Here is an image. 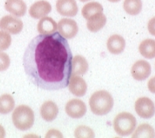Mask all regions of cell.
<instances>
[{
    "instance_id": "cell-17",
    "label": "cell",
    "mask_w": 155,
    "mask_h": 138,
    "mask_svg": "<svg viewBox=\"0 0 155 138\" xmlns=\"http://www.w3.org/2000/svg\"><path fill=\"white\" fill-rule=\"evenodd\" d=\"M89 69L86 59L81 55H77L72 58V75L82 76L87 72Z\"/></svg>"
},
{
    "instance_id": "cell-4",
    "label": "cell",
    "mask_w": 155,
    "mask_h": 138,
    "mask_svg": "<svg viewBox=\"0 0 155 138\" xmlns=\"http://www.w3.org/2000/svg\"><path fill=\"white\" fill-rule=\"evenodd\" d=\"M136 119L129 112L119 113L114 119V129L119 136H128L134 132Z\"/></svg>"
},
{
    "instance_id": "cell-23",
    "label": "cell",
    "mask_w": 155,
    "mask_h": 138,
    "mask_svg": "<svg viewBox=\"0 0 155 138\" xmlns=\"http://www.w3.org/2000/svg\"><path fill=\"white\" fill-rule=\"evenodd\" d=\"M154 129L149 124H141L133 134V138H154Z\"/></svg>"
},
{
    "instance_id": "cell-16",
    "label": "cell",
    "mask_w": 155,
    "mask_h": 138,
    "mask_svg": "<svg viewBox=\"0 0 155 138\" xmlns=\"http://www.w3.org/2000/svg\"><path fill=\"white\" fill-rule=\"evenodd\" d=\"M57 24L56 21L49 17H44L40 19L38 23L37 30L42 35L52 34L57 32Z\"/></svg>"
},
{
    "instance_id": "cell-30",
    "label": "cell",
    "mask_w": 155,
    "mask_h": 138,
    "mask_svg": "<svg viewBox=\"0 0 155 138\" xmlns=\"http://www.w3.org/2000/svg\"><path fill=\"white\" fill-rule=\"evenodd\" d=\"M5 136H6V131H5V129L3 128L2 126L0 125V138H3Z\"/></svg>"
},
{
    "instance_id": "cell-2",
    "label": "cell",
    "mask_w": 155,
    "mask_h": 138,
    "mask_svg": "<svg viewBox=\"0 0 155 138\" xmlns=\"http://www.w3.org/2000/svg\"><path fill=\"white\" fill-rule=\"evenodd\" d=\"M89 107L93 114L97 116H104L111 111L114 100L110 93L106 90L95 92L89 99Z\"/></svg>"
},
{
    "instance_id": "cell-5",
    "label": "cell",
    "mask_w": 155,
    "mask_h": 138,
    "mask_svg": "<svg viewBox=\"0 0 155 138\" xmlns=\"http://www.w3.org/2000/svg\"><path fill=\"white\" fill-rule=\"evenodd\" d=\"M135 110L139 116L143 119H150L155 114L153 102L148 97H140L135 103Z\"/></svg>"
},
{
    "instance_id": "cell-14",
    "label": "cell",
    "mask_w": 155,
    "mask_h": 138,
    "mask_svg": "<svg viewBox=\"0 0 155 138\" xmlns=\"http://www.w3.org/2000/svg\"><path fill=\"white\" fill-rule=\"evenodd\" d=\"M5 9L15 17H21L26 13L27 6L24 0H6Z\"/></svg>"
},
{
    "instance_id": "cell-28",
    "label": "cell",
    "mask_w": 155,
    "mask_h": 138,
    "mask_svg": "<svg viewBox=\"0 0 155 138\" xmlns=\"http://www.w3.org/2000/svg\"><path fill=\"white\" fill-rule=\"evenodd\" d=\"M147 28L150 33L152 35L155 36V17L150 20L149 22H148Z\"/></svg>"
},
{
    "instance_id": "cell-21",
    "label": "cell",
    "mask_w": 155,
    "mask_h": 138,
    "mask_svg": "<svg viewBox=\"0 0 155 138\" xmlns=\"http://www.w3.org/2000/svg\"><path fill=\"white\" fill-rule=\"evenodd\" d=\"M143 7L142 0H125L123 8L129 15H137L141 12Z\"/></svg>"
},
{
    "instance_id": "cell-1",
    "label": "cell",
    "mask_w": 155,
    "mask_h": 138,
    "mask_svg": "<svg viewBox=\"0 0 155 138\" xmlns=\"http://www.w3.org/2000/svg\"><path fill=\"white\" fill-rule=\"evenodd\" d=\"M72 58L67 39L54 32L35 36L25 50L23 64L34 85L46 90H58L68 86Z\"/></svg>"
},
{
    "instance_id": "cell-32",
    "label": "cell",
    "mask_w": 155,
    "mask_h": 138,
    "mask_svg": "<svg viewBox=\"0 0 155 138\" xmlns=\"http://www.w3.org/2000/svg\"><path fill=\"white\" fill-rule=\"evenodd\" d=\"M80 1L82 2H88V1H90V0H80Z\"/></svg>"
},
{
    "instance_id": "cell-20",
    "label": "cell",
    "mask_w": 155,
    "mask_h": 138,
    "mask_svg": "<svg viewBox=\"0 0 155 138\" xmlns=\"http://www.w3.org/2000/svg\"><path fill=\"white\" fill-rule=\"evenodd\" d=\"M103 11H104V8L101 4L97 2H91L85 4L82 7L81 13L85 19L89 20L96 14L102 13Z\"/></svg>"
},
{
    "instance_id": "cell-19",
    "label": "cell",
    "mask_w": 155,
    "mask_h": 138,
    "mask_svg": "<svg viewBox=\"0 0 155 138\" xmlns=\"http://www.w3.org/2000/svg\"><path fill=\"white\" fill-rule=\"evenodd\" d=\"M140 54L147 59L155 57V40L151 39L143 40L139 46Z\"/></svg>"
},
{
    "instance_id": "cell-25",
    "label": "cell",
    "mask_w": 155,
    "mask_h": 138,
    "mask_svg": "<svg viewBox=\"0 0 155 138\" xmlns=\"http://www.w3.org/2000/svg\"><path fill=\"white\" fill-rule=\"evenodd\" d=\"M12 39L10 33L5 31H0V51L6 50L11 45Z\"/></svg>"
},
{
    "instance_id": "cell-13",
    "label": "cell",
    "mask_w": 155,
    "mask_h": 138,
    "mask_svg": "<svg viewBox=\"0 0 155 138\" xmlns=\"http://www.w3.org/2000/svg\"><path fill=\"white\" fill-rule=\"evenodd\" d=\"M59 113V109L56 103L52 100H47L44 102L40 108V114L45 121L52 122L57 118Z\"/></svg>"
},
{
    "instance_id": "cell-18",
    "label": "cell",
    "mask_w": 155,
    "mask_h": 138,
    "mask_svg": "<svg viewBox=\"0 0 155 138\" xmlns=\"http://www.w3.org/2000/svg\"><path fill=\"white\" fill-rule=\"evenodd\" d=\"M107 18L104 13H100L96 14L87 20V29L92 32H97L102 29L106 25Z\"/></svg>"
},
{
    "instance_id": "cell-24",
    "label": "cell",
    "mask_w": 155,
    "mask_h": 138,
    "mask_svg": "<svg viewBox=\"0 0 155 138\" xmlns=\"http://www.w3.org/2000/svg\"><path fill=\"white\" fill-rule=\"evenodd\" d=\"M74 136L76 138H93L95 134L91 128L85 126H79L74 131Z\"/></svg>"
},
{
    "instance_id": "cell-10",
    "label": "cell",
    "mask_w": 155,
    "mask_h": 138,
    "mask_svg": "<svg viewBox=\"0 0 155 138\" xmlns=\"http://www.w3.org/2000/svg\"><path fill=\"white\" fill-rule=\"evenodd\" d=\"M52 10L51 4L45 0H39L31 6L29 14L35 19H41L48 15Z\"/></svg>"
},
{
    "instance_id": "cell-27",
    "label": "cell",
    "mask_w": 155,
    "mask_h": 138,
    "mask_svg": "<svg viewBox=\"0 0 155 138\" xmlns=\"http://www.w3.org/2000/svg\"><path fill=\"white\" fill-rule=\"evenodd\" d=\"M63 138V135L57 130H50L45 135V138Z\"/></svg>"
},
{
    "instance_id": "cell-31",
    "label": "cell",
    "mask_w": 155,
    "mask_h": 138,
    "mask_svg": "<svg viewBox=\"0 0 155 138\" xmlns=\"http://www.w3.org/2000/svg\"><path fill=\"white\" fill-rule=\"evenodd\" d=\"M108 1H110L111 2H119L120 0H108Z\"/></svg>"
},
{
    "instance_id": "cell-12",
    "label": "cell",
    "mask_w": 155,
    "mask_h": 138,
    "mask_svg": "<svg viewBox=\"0 0 155 138\" xmlns=\"http://www.w3.org/2000/svg\"><path fill=\"white\" fill-rule=\"evenodd\" d=\"M69 90L76 96H83L87 91V84L81 77L76 75H71L68 83Z\"/></svg>"
},
{
    "instance_id": "cell-26",
    "label": "cell",
    "mask_w": 155,
    "mask_h": 138,
    "mask_svg": "<svg viewBox=\"0 0 155 138\" xmlns=\"http://www.w3.org/2000/svg\"><path fill=\"white\" fill-rule=\"evenodd\" d=\"M10 64V59L7 53L0 51V72H3L8 69Z\"/></svg>"
},
{
    "instance_id": "cell-29",
    "label": "cell",
    "mask_w": 155,
    "mask_h": 138,
    "mask_svg": "<svg viewBox=\"0 0 155 138\" xmlns=\"http://www.w3.org/2000/svg\"><path fill=\"white\" fill-rule=\"evenodd\" d=\"M148 89L151 93H155V76L149 80L147 84Z\"/></svg>"
},
{
    "instance_id": "cell-9",
    "label": "cell",
    "mask_w": 155,
    "mask_h": 138,
    "mask_svg": "<svg viewBox=\"0 0 155 138\" xmlns=\"http://www.w3.org/2000/svg\"><path fill=\"white\" fill-rule=\"evenodd\" d=\"M151 73V67L147 61L140 60L136 61L132 67L131 74L133 79L137 81H143L147 79Z\"/></svg>"
},
{
    "instance_id": "cell-8",
    "label": "cell",
    "mask_w": 155,
    "mask_h": 138,
    "mask_svg": "<svg viewBox=\"0 0 155 138\" xmlns=\"http://www.w3.org/2000/svg\"><path fill=\"white\" fill-rule=\"evenodd\" d=\"M65 111L68 116L73 119H79L83 117L86 113L87 108L85 103L78 99L69 100L65 106Z\"/></svg>"
},
{
    "instance_id": "cell-22",
    "label": "cell",
    "mask_w": 155,
    "mask_h": 138,
    "mask_svg": "<svg viewBox=\"0 0 155 138\" xmlns=\"http://www.w3.org/2000/svg\"><path fill=\"white\" fill-rule=\"evenodd\" d=\"M15 107V101L10 94H2L0 96V114L10 113Z\"/></svg>"
},
{
    "instance_id": "cell-7",
    "label": "cell",
    "mask_w": 155,
    "mask_h": 138,
    "mask_svg": "<svg viewBox=\"0 0 155 138\" xmlns=\"http://www.w3.org/2000/svg\"><path fill=\"white\" fill-rule=\"evenodd\" d=\"M57 29L59 33L67 39L74 38L78 32V26L76 21L69 18L61 19L57 24Z\"/></svg>"
},
{
    "instance_id": "cell-6",
    "label": "cell",
    "mask_w": 155,
    "mask_h": 138,
    "mask_svg": "<svg viewBox=\"0 0 155 138\" xmlns=\"http://www.w3.org/2000/svg\"><path fill=\"white\" fill-rule=\"evenodd\" d=\"M23 27V21L13 16L6 15L0 19V29L10 34H19L22 31Z\"/></svg>"
},
{
    "instance_id": "cell-3",
    "label": "cell",
    "mask_w": 155,
    "mask_h": 138,
    "mask_svg": "<svg viewBox=\"0 0 155 138\" xmlns=\"http://www.w3.org/2000/svg\"><path fill=\"white\" fill-rule=\"evenodd\" d=\"M12 119L16 128L20 130H28L34 124V112L27 105H20L13 111Z\"/></svg>"
},
{
    "instance_id": "cell-11",
    "label": "cell",
    "mask_w": 155,
    "mask_h": 138,
    "mask_svg": "<svg viewBox=\"0 0 155 138\" xmlns=\"http://www.w3.org/2000/svg\"><path fill=\"white\" fill-rule=\"evenodd\" d=\"M56 8L57 12L64 17H74L78 12L75 0H57Z\"/></svg>"
},
{
    "instance_id": "cell-15",
    "label": "cell",
    "mask_w": 155,
    "mask_h": 138,
    "mask_svg": "<svg viewBox=\"0 0 155 138\" xmlns=\"http://www.w3.org/2000/svg\"><path fill=\"white\" fill-rule=\"evenodd\" d=\"M107 46L110 53L119 54L125 49V41L122 36L119 35H113L108 39Z\"/></svg>"
}]
</instances>
